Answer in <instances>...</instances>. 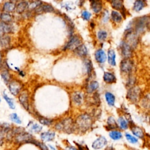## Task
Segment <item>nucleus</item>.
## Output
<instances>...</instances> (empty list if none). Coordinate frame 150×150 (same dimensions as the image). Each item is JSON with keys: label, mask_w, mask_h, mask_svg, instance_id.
I'll use <instances>...</instances> for the list:
<instances>
[{"label": "nucleus", "mask_w": 150, "mask_h": 150, "mask_svg": "<svg viewBox=\"0 0 150 150\" xmlns=\"http://www.w3.org/2000/svg\"><path fill=\"white\" fill-rule=\"evenodd\" d=\"M75 127L81 132H86L92 126L93 120L91 117L87 113L79 115L74 122Z\"/></svg>", "instance_id": "nucleus-1"}, {"label": "nucleus", "mask_w": 150, "mask_h": 150, "mask_svg": "<svg viewBox=\"0 0 150 150\" xmlns=\"http://www.w3.org/2000/svg\"><path fill=\"white\" fill-rule=\"evenodd\" d=\"M55 127L57 130L63 131L68 134L73 133L76 129L74 121L70 117L66 118L59 122L57 123Z\"/></svg>", "instance_id": "nucleus-2"}, {"label": "nucleus", "mask_w": 150, "mask_h": 150, "mask_svg": "<svg viewBox=\"0 0 150 150\" xmlns=\"http://www.w3.org/2000/svg\"><path fill=\"white\" fill-rule=\"evenodd\" d=\"M149 24V17L144 16L137 18L135 22V29L136 33H141L145 30V28H148Z\"/></svg>", "instance_id": "nucleus-3"}, {"label": "nucleus", "mask_w": 150, "mask_h": 150, "mask_svg": "<svg viewBox=\"0 0 150 150\" xmlns=\"http://www.w3.org/2000/svg\"><path fill=\"white\" fill-rule=\"evenodd\" d=\"M141 96V88L138 86L131 87L127 92V98L132 103H137Z\"/></svg>", "instance_id": "nucleus-4"}, {"label": "nucleus", "mask_w": 150, "mask_h": 150, "mask_svg": "<svg viewBox=\"0 0 150 150\" xmlns=\"http://www.w3.org/2000/svg\"><path fill=\"white\" fill-rule=\"evenodd\" d=\"M7 86L9 92L14 96L19 95L22 87V84L19 81L12 79L7 84Z\"/></svg>", "instance_id": "nucleus-5"}, {"label": "nucleus", "mask_w": 150, "mask_h": 150, "mask_svg": "<svg viewBox=\"0 0 150 150\" xmlns=\"http://www.w3.org/2000/svg\"><path fill=\"white\" fill-rule=\"evenodd\" d=\"M32 139V135L30 134L25 132L24 130L15 135V141L18 143H28Z\"/></svg>", "instance_id": "nucleus-6"}, {"label": "nucleus", "mask_w": 150, "mask_h": 150, "mask_svg": "<svg viewBox=\"0 0 150 150\" xmlns=\"http://www.w3.org/2000/svg\"><path fill=\"white\" fill-rule=\"evenodd\" d=\"M81 39L78 36L74 35L70 38V40L66 45V46L64 47V49L65 50H74L78 46H79L81 44Z\"/></svg>", "instance_id": "nucleus-7"}, {"label": "nucleus", "mask_w": 150, "mask_h": 150, "mask_svg": "<svg viewBox=\"0 0 150 150\" xmlns=\"http://www.w3.org/2000/svg\"><path fill=\"white\" fill-rule=\"evenodd\" d=\"M133 67V62L129 58H125L121 60L120 63V69L123 73H130Z\"/></svg>", "instance_id": "nucleus-8"}, {"label": "nucleus", "mask_w": 150, "mask_h": 150, "mask_svg": "<svg viewBox=\"0 0 150 150\" xmlns=\"http://www.w3.org/2000/svg\"><path fill=\"white\" fill-rule=\"evenodd\" d=\"M122 55L125 58H129L132 56V47L126 42L122 41L120 45Z\"/></svg>", "instance_id": "nucleus-9"}, {"label": "nucleus", "mask_w": 150, "mask_h": 150, "mask_svg": "<svg viewBox=\"0 0 150 150\" xmlns=\"http://www.w3.org/2000/svg\"><path fill=\"white\" fill-rule=\"evenodd\" d=\"M18 99L21 103V104L22 105V107L27 111L29 110V95L27 91L25 90L22 92H20L19 94Z\"/></svg>", "instance_id": "nucleus-10"}, {"label": "nucleus", "mask_w": 150, "mask_h": 150, "mask_svg": "<svg viewBox=\"0 0 150 150\" xmlns=\"http://www.w3.org/2000/svg\"><path fill=\"white\" fill-rule=\"evenodd\" d=\"M13 28L10 23H7L0 21V38L8 33L13 32Z\"/></svg>", "instance_id": "nucleus-11"}, {"label": "nucleus", "mask_w": 150, "mask_h": 150, "mask_svg": "<svg viewBox=\"0 0 150 150\" xmlns=\"http://www.w3.org/2000/svg\"><path fill=\"white\" fill-rule=\"evenodd\" d=\"M107 144V139L104 136H100L92 144V148L94 149H100L105 146Z\"/></svg>", "instance_id": "nucleus-12"}, {"label": "nucleus", "mask_w": 150, "mask_h": 150, "mask_svg": "<svg viewBox=\"0 0 150 150\" xmlns=\"http://www.w3.org/2000/svg\"><path fill=\"white\" fill-rule=\"evenodd\" d=\"M90 5L92 10L96 13H99L103 8L101 0H90Z\"/></svg>", "instance_id": "nucleus-13"}, {"label": "nucleus", "mask_w": 150, "mask_h": 150, "mask_svg": "<svg viewBox=\"0 0 150 150\" xmlns=\"http://www.w3.org/2000/svg\"><path fill=\"white\" fill-rule=\"evenodd\" d=\"M95 59L96 61L99 63H103L105 62L107 57L104 51L101 49H98L95 52Z\"/></svg>", "instance_id": "nucleus-14"}, {"label": "nucleus", "mask_w": 150, "mask_h": 150, "mask_svg": "<svg viewBox=\"0 0 150 150\" xmlns=\"http://www.w3.org/2000/svg\"><path fill=\"white\" fill-rule=\"evenodd\" d=\"M76 54L80 57H85L87 54V49L84 44H80L76 49H74Z\"/></svg>", "instance_id": "nucleus-15"}, {"label": "nucleus", "mask_w": 150, "mask_h": 150, "mask_svg": "<svg viewBox=\"0 0 150 150\" xmlns=\"http://www.w3.org/2000/svg\"><path fill=\"white\" fill-rule=\"evenodd\" d=\"M54 11V8L50 5H41L35 9V12L40 14L42 12H51Z\"/></svg>", "instance_id": "nucleus-16"}, {"label": "nucleus", "mask_w": 150, "mask_h": 150, "mask_svg": "<svg viewBox=\"0 0 150 150\" xmlns=\"http://www.w3.org/2000/svg\"><path fill=\"white\" fill-rule=\"evenodd\" d=\"M16 5L12 1H6L5 2L2 6L3 12L11 13L15 11Z\"/></svg>", "instance_id": "nucleus-17"}, {"label": "nucleus", "mask_w": 150, "mask_h": 150, "mask_svg": "<svg viewBox=\"0 0 150 150\" xmlns=\"http://www.w3.org/2000/svg\"><path fill=\"white\" fill-rule=\"evenodd\" d=\"M28 3L26 1H21L15 6V11L18 14H21L28 9Z\"/></svg>", "instance_id": "nucleus-18"}, {"label": "nucleus", "mask_w": 150, "mask_h": 150, "mask_svg": "<svg viewBox=\"0 0 150 150\" xmlns=\"http://www.w3.org/2000/svg\"><path fill=\"white\" fill-rule=\"evenodd\" d=\"M103 80L106 83L112 84L116 81V77L115 75L111 72H105L103 75Z\"/></svg>", "instance_id": "nucleus-19"}, {"label": "nucleus", "mask_w": 150, "mask_h": 150, "mask_svg": "<svg viewBox=\"0 0 150 150\" xmlns=\"http://www.w3.org/2000/svg\"><path fill=\"white\" fill-rule=\"evenodd\" d=\"M131 131L135 136L139 138H143L144 137V132L142 129L138 126L135 125H132L131 127Z\"/></svg>", "instance_id": "nucleus-20"}, {"label": "nucleus", "mask_w": 150, "mask_h": 150, "mask_svg": "<svg viewBox=\"0 0 150 150\" xmlns=\"http://www.w3.org/2000/svg\"><path fill=\"white\" fill-rule=\"evenodd\" d=\"M55 133L52 131L43 132L40 134L41 139L45 142H49L53 140L54 138Z\"/></svg>", "instance_id": "nucleus-21"}, {"label": "nucleus", "mask_w": 150, "mask_h": 150, "mask_svg": "<svg viewBox=\"0 0 150 150\" xmlns=\"http://www.w3.org/2000/svg\"><path fill=\"white\" fill-rule=\"evenodd\" d=\"M11 42V38L8 35H5L0 38V50L9 47Z\"/></svg>", "instance_id": "nucleus-22"}, {"label": "nucleus", "mask_w": 150, "mask_h": 150, "mask_svg": "<svg viewBox=\"0 0 150 150\" xmlns=\"http://www.w3.org/2000/svg\"><path fill=\"white\" fill-rule=\"evenodd\" d=\"M83 95L80 92L76 91L72 95V99L73 102L77 105H80L83 103Z\"/></svg>", "instance_id": "nucleus-23"}, {"label": "nucleus", "mask_w": 150, "mask_h": 150, "mask_svg": "<svg viewBox=\"0 0 150 150\" xmlns=\"http://www.w3.org/2000/svg\"><path fill=\"white\" fill-rule=\"evenodd\" d=\"M146 4L145 0H135L134 4L133 9L136 12H139L142 10L145 6Z\"/></svg>", "instance_id": "nucleus-24"}, {"label": "nucleus", "mask_w": 150, "mask_h": 150, "mask_svg": "<svg viewBox=\"0 0 150 150\" xmlns=\"http://www.w3.org/2000/svg\"><path fill=\"white\" fill-rule=\"evenodd\" d=\"M108 62L112 66H114L116 64L115 53L113 49H109L108 50Z\"/></svg>", "instance_id": "nucleus-25"}, {"label": "nucleus", "mask_w": 150, "mask_h": 150, "mask_svg": "<svg viewBox=\"0 0 150 150\" xmlns=\"http://www.w3.org/2000/svg\"><path fill=\"white\" fill-rule=\"evenodd\" d=\"M105 100H106L107 104L110 106H111V107L114 106L115 98L114 95L112 93H111L110 92H108V91L105 92Z\"/></svg>", "instance_id": "nucleus-26"}, {"label": "nucleus", "mask_w": 150, "mask_h": 150, "mask_svg": "<svg viewBox=\"0 0 150 150\" xmlns=\"http://www.w3.org/2000/svg\"><path fill=\"white\" fill-rule=\"evenodd\" d=\"M1 76L3 81L6 84H7L11 80V75L8 69H5L2 70L1 73Z\"/></svg>", "instance_id": "nucleus-27"}, {"label": "nucleus", "mask_w": 150, "mask_h": 150, "mask_svg": "<svg viewBox=\"0 0 150 150\" xmlns=\"http://www.w3.org/2000/svg\"><path fill=\"white\" fill-rule=\"evenodd\" d=\"M107 125V129H108V130H112L118 128L117 123L116 122L114 118L112 117H109L108 118Z\"/></svg>", "instance_id": "nucleus-28"}, {"label": "nucleus", "mask_w": 150, "mask_h": 150, "mask_svg": "<svg viewBox=\"0 0 150 150\" xmlns=\"http://www.w3.org/2000/svg\"><path fill=\"white\" fill-rule=\"evenodd\" d=\"M2 96H3L4 99L5 100L6 103L8 104L9 107L12 110L15 109V103H14V101H13V99L8 96V95L6 93L5 91H3Z\"/></svg>", "instance_id": "nucleus-29"}, {"label": "nucleus", "mask_w": 150, "mask_h": 150, "mask_svg": "<svg viewBox=\"0 0 150 150\" xmlns=\"http://www.w3.org/2000/svg\"><path fill=\"white\" fill-rule=\"evenodd\" d=\"M0 20L3 22L9 23L12 21V16L10 14V13L3 12L0 14Z\"/></svg>", "instance_id": "nucleus-30"}, {"label": "nucleus", "mask_w": 150, "mask_h": 150, "mask_svg": "<svg viewBox=\"0 0 150 150\" xmlns=\"http://www.w3.org/2000/svg\"><path fill=\"white\" fill-rule=\"evenodd\" d=\"M111 6L117 10H122L123 9V0H110Z\"/></svg>", "instance_id": "nucleus-31"}, {"label": "nucleus", "mask_w": 150, "mask_h": 150, "mask_svg": "<svg viewBox=\"0 0 150 150\" xmlns=\"http://www.w3.org/2000/svg\"><path fill=\"white\" fill-rule=\"evenodd\" d=\"M99 87V84L97 81H91L87 87V91L89 93H91L97 90Z\"/></svg>", "instance_id": "nucleus-32"}, {"label": "nucleus", "mask_w": 150, "mask_h": 150, "mask_svg": "<svg viewBox=\"0 0 150 150\" xmlns=\"http://www.w3.org/2000/svg\"><path fill=\"white\" fill-rule=\"evenodd\" d=\"M111 19L115 23H120L122 19V17L121 14L115 11H112L111 12Z\"/></svg>", "instance_id": "nucleus-33"}, {"label": "nucleus", "mask_w": 150, "mask_h": 150, "mask_svg": "<svg viewBox=\"0 0 150 150\" xmlns=\"http://www.w3.org/2000/svg\"><path fill=\"white\" fill-rule=\"evenodd\" d=\"M109 136L113 140H119L122 137V133L120 131L117 130H112L109 133Z\"/></svg>", "instance_id": "nucleus-34"}, {"label": "nucleus", "mask_w": 150, "mask_h": 150, "mask_svg": "<svg viewBox=\"0 0 150 150\" xmlns=\"http://www.w3.org/2000/svg\"><path fill=\"white\" fill-rule=\"evenodd\" d=\"M42 4V2L39 0H36L35 1L32 2L29 4H28V9L29 10H33L36 9L38 6L41 5Z\"/></svg>", "instance_id": "nucleus-35"}, {"label": "nucleus", "mask_w": 150, "mask_h": 150, "mask_svg": "<svg viewBox=\"0 0 150 150\" xmlns=\"http://www.w3.org/2000/svg\"><path fill=\"white\" fill-rule=\"evenodd\" d=\"M85 63V67L86 68V70H87V73L88 74V76H90L92 73L93 70V64L91 62V60H86L84 62Z\"/></svg>", "instance_id": "nucleus-36"}, {"label": "nucleus", "mask_w": 150, "mask_h": 150, "mask_svg": "<svg viewBox=\"0 0 150 150\" xmlns=\"http://www.w3.org/2000/svg\"><path fill=\"white\" fill-rule=\"evenodd\" d=\"M9 118H10V120L12 122H13L17 124H21L22 123V121H21V118H19V117L18 115V114L16 113H15V112L12 113L11 114H10Z\"/></svg>", "instance_id": "nucleus-37"}, {"label": "nucleus", "mask_w": 150, "mask_h": 150, "mask_svg": "<svg viewBox=\"0 0 150 150\" xmlns=\"http://www.w3.org/2000/svg\"><path fill=\"white\" fill-rule=\"evenodd\" d=\"M38 120H39V122L41 124H43V125H50L53 122V121L52 120L43 117H39Z\"/></svg>", "instance_id": "nucleus-38"}, {"label": "nucleus", "mask_w": 150, "mask_h": 150, "mask_svg": "<svg viewBox=\"0 0 150 150\" xmlns=\"http://www.w3.org/2000/svg\"><path fill=\"white\" fill-rule=\"evenodd\" d=\"M118 121L119 125L121 129H126L128 128V123L122 117H120L118 120Z\"/></svg>", "instance_id": "nucleus-39"}, {"label": "nucleus", "mask_w": 150, "mask_h": 150, "mask_svg": "<svg viewBox=\"0 0 150 150\" xmlns=\"http://www.w3.org/2000/svg\"><path fill=\"white\" fill-rule=\"evenodd\" d=\"M28 143H32V144H35L36 145L38 146L41 149V150H49L48 147L45 144H44L43 143H41V142H38V141H36L35 140H33V139L32 140H30Z\"/></svg>", "instance_id": "nucleus-40"}, {"label": "nucleus", "mask_w": 150, "mask_h": 150, "mask_svg": "<svg viewBox=\"0 0 150 150\" xmlns=\"http://www.w3.org/2000/svg\"><path fill=\"white\" fill-rule=\"evenodd\" d=\"M107 36V33L105 30H99L97 32V38L101 41H104L106 39Z\"/></svg>", "instance_id": "nucleus-41"}, {"label": "nucleus", "mask_w": 150, "mask_h": 150, "mask_svg": "<svg viewBox=\"0 0 150 150\" xmlns=\"http://www.w3.org/2000/svg\"><path fill=\"white\" fill-rule=\"evenodd\" d=\"M125 136L126 139L131 144H137L138 142V140L136 137L131 135L128 133H125Z\"/></svg>", "instance_id": "nucleus-42"}, {"label": "nucleus", "mask_w": 150, "mask_h": 150, "mask_svg": "<svg viewBox=\"0 0 150 150\" xmlns=\"http://www.w3.org/2000/svg\"><path fill=\"white\" fill-rule=\"evenodd\" d=\"M42 127L40 125L36 123L32 124L30 127V131L35 133L39 132L42 130Z\"/></svg>", "instance_id": "nucleus-43"}, {"label": "nucleus", "mask_w": 150, "mask_h": 150, "mask_svg": "<svg viewBox=\"0 0 150 150\" xmlns=\"http://www.w3.org/2000/svg\"><path fill=\"white\" fill-rule=\"evenodd\" d=\"M91 16V13L87 11H84L81 13V17H82V18L84 20H86V21H88L90 19Z\"/></svg>", "instance_id": "nucleus-44"}, {"label": "nucleus", "mask_w": 150, "mask_h": 150, "mask_svg": "<svg viewBox=\"0 0 150 150\" xmlns=\"http://www.w3.org/2000/svg\"><path fill=\"white\" fill-rule=\"evenodd\" d=\"M108 20V12L105 10L104 12L103 16V21L105 22Z\"/></svg>", "instance_id": "nucleus-45"}, {"label": "nucleus", "mask_w": 150, "mask_h": 150, "mask_svg": "<svg viewBox=\"0 0 150 150\" xmlns=\"http://www.w3.org/2000/svg\"><path fill=\"white\" fill-rule=\"evenodd\" d=\"M64 6L67 10H70V9H73L74 8L73 4L72 3H69V4H67V3H66L65 5H64Z\"/></svg>", "instance_id": "nucleus-46"}, {"label": "nucleus", "mask_w": 150, "mask_h": 150, "mask_svg": "<svg viewBox=\"0 0 150 150\" xmlns=\"http://www.w3.org/2000/svg\"><path fill=\"white\" fill-rule=\"evenodd\" d=\"M4 66V62H3V54L0 51V70H2Z\"/></svg>", "instance_id": "nucleus-47"}, {"label": "nucleus", "mask_w": 150, "mask_h": 150, "mask_svg": "<svg viewBox=\"0 0 150 150\" xmlns=\"http://www.w3.org/2000/svg\"><path fill=\"white\" fill-rule=\"evenodd\" d=\"M67 149H68V150H78L76 147L72 146H68V147H67Z\"/></svg>", "instance_id": "nucleus-48"}, {"label": "nucleus", "mask_w": 150, "mask_h": 150, "mask_svg": "<svg viewBox=\"0 0 150 150\" xmlns=\"http://www.w3.org/2000/svg\"><path fill=\"white\" fill-rule=\"evenodd\" d=\"M105 150H115V149H114V148L112 146H110L107 147V148L105 149Z\"/></svg>", "instance_id": "nucleus-49"}, {"label": "nucleus", "mask_w": 150, "mask_h": 150, "mask_svg": "<svg viewBox=\"0 0 150 150\" xmlns=\"http://www.w3.org/2000/svg\"><path fill=\"white\" fill-rule=\"evenodd\" d=\"M49 146L51 148V149H52V150H56V149L55 148H54L52 146H51V145H49Z\"/></svg>", "instance_id": "nucleus-50"}, {"label": "nucleus", "mask_w": 150, "mask_h": 150, "mask_svg": "<svg viewBox=\"0 0 150 150\" xmlns=\"http://www.w3.org/2000/svg\"><path fill=\"white\" fill-rule=\"evenodd\" d=\"M1 98H0V102H1Z\"/></svg>", "instance_id": "nucleus-51"}, {"label": "nucleus", "mask_w": 150, "mask_h": 150, "mask_svg": "<svg viewBox=\"0 0 150 150\" xmlns=\"http://www.w3.org/2000/svg\"><path fill=\"white\" fill-rule=\"evenodd\" d=\"M0 14H1V12H0Z\"/></svg>", "instance_id": "nucleus-52"}]
</instances>
